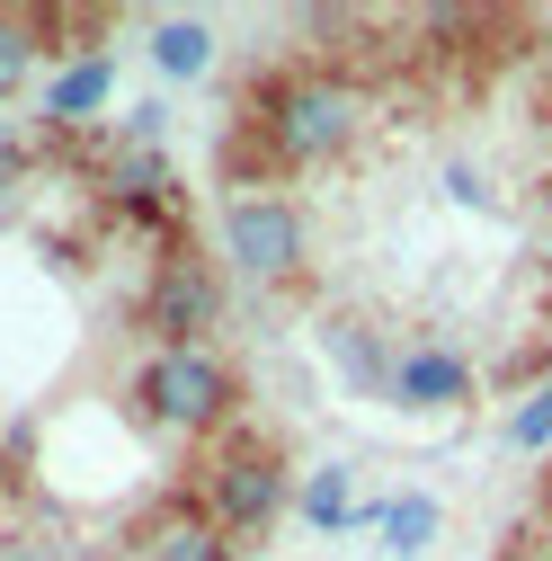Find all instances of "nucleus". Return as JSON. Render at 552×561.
<instances>
[{"label": "nucleus", "mask_w": 552, "mask_h": 561, "mask_svg": "<svg viewBox=\"0 0 552 561\" xmlns=\"http://www.w3.org/2000/svg\"><path fill=\"white\" fill-rule=\"evenodd\" d=\"M366 134V99L338 81V72H295L267 90V152L295 161V170H330L348 161Z\"/></svg>", "instance_id": "obj_1"}, {"label": "nucleus", "mask_w": 552, "mask_h": 561, "mask_svg": "<svg viewBox=\"0 0 552 561\" xmlns=\"http://www.w3.org/2000/svg\"><path fill=\"white\" fill-rule=\"evenodd\" d=\"M232 401H241V383L215 347H152L143 375H134V410L170 437H215L232 419Z\"/></svg>", "instance_id": "obj_2"}, {"label": "nucleus", "mask_w": 552, "mask_h": 561, "mask_svg": "<svg viewBox=\"0 0 552 561\" xmlns=\"http://www.w3.org/2000/svg\"><path fill=\"white\" fill-rule=\"evenodd\" d=\"M223 259L250 286H295L312 259V224L286 187H232L223 196Z\"/></svg>", "instance_id": "obj_3"}, {"label": "nucleus", "mask_w": 552, "mask_h": 561, "mask_svg": "<svg viewBox=\"0 0 552 561\" xmlns=\"http://www.w3.org/2000/svg\"><path fill=\"white\" fill-rule=\"evenodd\" d=\"M205 517H215L232 543L267 535L276 517H286V455H276L267 437H241V446L215 463V481H205Z\"/></svg>", "instance_id": "obj_4"}, {"label": "nucleus", "mask_w": 552, "mask_h": 561, "mask_svg": "<svg viewBox=\"0 0 552 561\" xmlns=\"http://www.w3.org/2000/svg\"><path fill=\"white\" fill-rule=\"evenodd\" d=\"M401 410H463L472 401V357H455V347L419 339V347H401L392 357V383H383Z\"/></svg>", "instance_id": "obj_5"}, {"label": "nucleus", "mask_w": 552, "mask_h": 561, "mask_svg": "<svg viewBox=\"0 0 552 561\" xmlns=\"http://www.w3.org/2000/svg\"><path fill=\"white\" fill-rule=\"evenodd\" d=\"M215 312H223L215 276H205L196 259H170V267H161V286H152V330H161V347H205Z\"/></svg>", "instance_id": "obj_6"}, {"label": "nucleus", "mask_w": 552, "mask_h": 561, "mask_svg": "<svg viewBox=\"0 0 552 561\" xmlns=\"http://www.w3.org/2000/svg\"><path fill=\"white\" fill-rule=\"evenodd\" d=\"M134 561H241V543L205 517V508H161L134 543Z\"/></svg>", "instance_id": "obj_7"}, {"label": "nucleus", "mask_w": 552, "mask_h": 561, "mask_svg": "<svg viewBox=\"0 0 552 561\" xmlns=\"http://www.w3.org/2000/svg\"><path fill=\"white\" fill-rule=\"evenodd\" d=\"M437 526H446V508L428 500V490H392V500L375 508V535H383L401 561H419V552L437 543Z\"/></svg>", "instance_id": "obj_8"}, {"label": "nucleus", "mask_w": 552, "mask_h": 561, "mask_svg": "<svg viewBox=\"0 0 552 561\" xmlns=\"http://www.w3.org/2000/svg\"><path fill=\"white\" fill-rule=\"evenodd\" d=\"M107 90H116V54H81L72 72H62V81L45 90V116L81 125V116H99V107H107Z\"/></svg>", "instance_id": "obj_9"}, {"label": "nucleus", "mask_w": 552, "mask_h": 561, "mask_svg": "<svg viewBox=\"0 0 552 561\" xmlns=\"http://www.w3.org/2000/svg\"><path fill=\"white\" fill-rule=\"evenodd\" d=\"M152 62H161L170 81L215 72V27H205V19H161V27H152Z\"/></svg>", "instance_id": "obj_10"}, {"label": "nucleus", "mask_w": 552, "mask_h": 561, "mask_svg": "<svg viewBox=\"0 0 552 561\" xmlns=\"http://www.w3.org/2000/svg\"><path fill=\"white\" fill-rule=\"evenodd\" d=\"M303 526H321V535H338V526H348L357 517V481H348V463H321L312 481H303Z\"/></svg>", "instance_id": "obj_11"}, {"label": "nucleus", "mask_w": 552, "mask_h": 561, "mask_svg": "<svg viewBox=\"0 0 552 561\" xmlns=\"http://www.w3.org/2000/svg\"><path fill=\"white\" fill-rule=\"evenodd\" d=\"M36 19H19V10H0V107H10L27 81H36Z\"/></svg>", "instance_id": "obj_12"}, {"label": "nucleus", "mask_w": 552, "mask_h": 561, "mask_svg": "<svg viewBox=\"0 0 552 561\" xmlns=\"http://www.w3.org/2000/svg\"><path fill=\"white\" fill-rule=\"evenodd\" d=\"M330 347H338V366H348L366 392H383V383H392V357L375 347V330H366V321H330Z\"/></svg>", "instance_id": "obj_13"}, {"label": "nucleus", "mask_w": 552, "mask_h": 561, "mask_svg": "<svg viewBox=\"0 0 552 561\" xmlns=\"http://www.w3.org/2000/svg\"><path fill=\"white\" fill-rule=\"evenodd\" d=\"M508 446H517V455H543V446H552V383L508 410Z\"/></svg>", "instance_id": "obj_14"}]
</instances>
